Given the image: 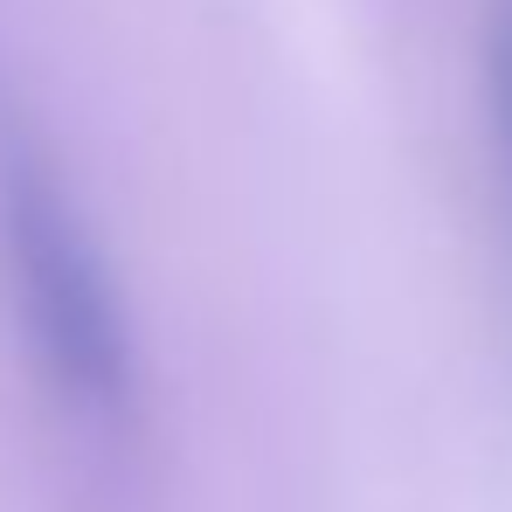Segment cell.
Returning a JSON list of instances; mask_svg holds the SVG:
<instances>
[{
    "label": "cell",
    "mask_w": 512,
    "mask_h": 512,
    "mask_svg": "<svg viewBox=\"0 0 512 512\" xmlns=\"http://www.w3.org/2000/svg\"><path fill=\"white\" fill-rule=\"evenodd\" d=\"M0 277L49 409L77 436L125 443L139 423V360L118 284L56 153L14 111H0Z\"/></svg>",
    "instance_id": "1"
},
{
    "label": "cell",
    "mask_w": 512,
    "mask_h": 512,
    "mask_svg": "<svg viewBox=\"0 0 512 512\" xmlns=\"http://www.w3.org/2000/svg\"><path fill=\"white\" fill-rule=\"evenodd\" d=\"M485 90H492V139H499V173L512 180V0H499V14H492Z\"/></svg>",
    "instance_id": "2"
}]
</instances>
